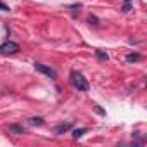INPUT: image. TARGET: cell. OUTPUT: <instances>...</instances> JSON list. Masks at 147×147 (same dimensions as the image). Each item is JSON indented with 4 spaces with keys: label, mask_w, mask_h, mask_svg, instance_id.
I'll use <instances>...</instances> for the list:
<instances>
[{
    "label": "cell",
    "mask_w": 147,
    "mask_h": 147,
    "mask_svg": "<svg viewBox=\"0 0 147 147\" xmlns=\"http://www.w3.org/2000/svg\"><path fill=\"white\" fill-rule=\"evenodd\" d=\"M33 66H35V69H36L38 73H42V75H45V76H49V78H52V80L57 78V71H55L54 67H50V66H47V64H42V62H35Z\"/></svg>",
    "instance_id": "7a4b0ae2"
},
{
    "label": "cell",
    "mask_w": 147,
    "mask_h": 147,
    "mask_svg": "<svg viewBox=\"0 0 147 147\" xmlns=\"http://www.w3.org/2000/svg\"><path fill=\"white\" fill-rule=\"evenodd\" d=\"M140 59H142L140 54H128V55H126V62H137V61H140Z\"/></svg>",
    "instance_id": "52a82bcc"
},
{
    "label": "cell",
    "mask_w": 147,
    "mask_h": 147,
    "mask_svg": "<svg viewBox=\"0 0 147 147\" xmlns=\"http://www.w3.org/2000/svg\"><path fill=\"white\" fill-rule=\"evenodd\" d=\"M0 11H4V12H9L11 9H9V5H7V4H4V2H0Z\"/></svg>",
    "instance_id": "30bf717a"
},
{
    "label": "cell",
    "mask_w": 147,
    "mask_h": 147,
    "mask_svg": "<svg viewBox=\"0 0 147 147\" xmlns=\"http://www.w3.org/2000/svg\"><path fill=\"white\" fill-rule=\"evenodd\" d=\"M126 2H131V0H126Z\"/></svg>",
    "instance_id": "5bb4252c"
},
{
    "label": "cell",
    "mask_w": 147,
    "mask_h": 147,
    "mask_svg": "<svg viewBox=\"0 0 147 147\" xmlns=\"http://www.w3.org/2000/svg\"><path fill=\"white\" fill-rule=\"evenodd\" d=\"M73 128V123H61V125H57L55 128H54V131L57 133V135H62V133H66L67 130H71Z\"/></svg>",
    "instance_id": "277c9868"
},
{
    "label": "cell",
    "mask_w": 147,
    "mask_h": 147,
    "mask_svg": "<svg viewBox=\"0 0 147 147\" xmlns=\"http://www.w3.org/2000/svg\"><path fill=\"white\" fill-rule=\"evenodd\" d=\"M80 7H82V4H75V5H71V9H73V11H76V9H80Z\"/></svg>",
    "instance_id": "7c38bea8"
},
{
    "label": "cell",
    "mask_w": 147,
    "mask_h": 147,
    "mask_svg": "<svg viewBox=\"0 0 147 147\" xmlns=\"http://www.w3.org/2000/svg\"><path fill=\"white\" fill-rule=\"evenodd\" d=\"M95 111H97V113H99V114H106V113H104V111H102V109H100V107H97V106H95Z\"/></svg>",
    "instance_id": "4fadbf2b"
},
{
    "label": "cell",
    "mask_w": 147,
    "mask_h": 147,
    "mask_svg": "<svg viewBox=\"0 0 147 147\" xmlns=\"http://www.w3.org/2000/svg\"><path fill=\"white\" fill-rule=\"evenodd\" d=\"M19 50V43L16 42H5L0 45V54L2 55H9V54H16Z\"/></svg>",
    "instance_id": "3957f363"
},
{
    "label": "cell",
    "mask_w": 147,
    "mask_h": 147,
    "mask_svg": "<svg viewBox=\"0 0 147 147\" xmlns=\"http://www.w3.org/2000/svg\"><path fill=\"white\" fill-rule=\"evenodd\" d=\"M95 55H97V59H100V61H107V59H109L107 54L102 52V50H95Z\"/></svg>",
    "instance_id": "9c48e42d"
},
{
    "label": "cell",
    "mask_w": 147,
    "mask_h": 147,
    "mask_svg": "<svg viewBox=\"0 0 147 147\" xmlns=\"http://www.w3.org/2000/svg\"><path fill=\"white\" fill-rule=\"evenodd\" d=\"M130 7H131V4H130V2H125V5H123V9H121V11H123V12H128V11H130Z\"/></svg>",
    "instance_id": "8fae6325"
},
{
    "label": "cell",
    "mask_w": 147,
    "mask_h": 147,
    "mask_svg": "<svg viewBox=\"0 0 147 147\" xmlns=\"http://www.w3.org/2000/svg\"><path fill=\"white\" fill-rule=\"evenodd\" d=\"M69 82H71V85L75 87L76 90H80V92H87L90 87H88V82H87V78L82 75V73H78V71H71V75H69Z\"/></svg>",
    "instance_id": "6da1fadb"
},
{
    "label": "cell",
    "mask_w": 147,
    "mask_h": 147,
    "mask_svg": "<svg viewBox=\"0 0 147 147\" xmlns=\"http://www.w3.org/2000/svg\"><path fill=\"white\" fill-rule=\"evenodd\" d=\"M7 128H9V131H12V133H16V135H23V133H26V130H24L21 125H9Z\"/></svg>",
    "instance_id": "5b68a950"
},
{
    "label": "cell",
    "mask_w": 147,
    "mask_h": 147,
    "mask_svg": "<svg viewBox=\"0 0 147 147\" xmlns=\"http://www.w3.org/2000/svg\"><path fill=\"white\" fill-rule=\"evenodd\" d=\"M88 130L87 128H76V130H73V138H82Z\"/></svg>",
    "instance_id": "8992f818"
},
{
    "label": "cell",
    "mask_w": 147,
    "mask_h": 147,
    "mask_svg": "<svg viewBox=\"0 0 147 147\" xmlns=\"http://www.w3.org/2000/svg\"><path fill=\"white\" fill-rule=\"evenodd\" d=\"M43 123H45V121H43L42 118H31V119H30V125H33V126H42Z\"/></svg>",
    "instance_id": "ba28073f"
}]
</instances>
